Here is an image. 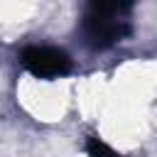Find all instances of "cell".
Masks as SVG:
<instances>
[{
  "mask_svg": "<svg viewBox=\"0 0 157 157\" xmlns=\"http://www.w3.org/2000/svg\"><path fill=\"white\" fill-rule=\"evenodd\" d=\"M135 0H86L83 5V37L93 49L120 44L132 32Z\"/></svg>",
  "mask_w": 157,
  "mask_h": 157,
  "instance_id": "1",
  "label": "cell"
},
{
  "mask_svg": "<svg viewBox=\"0 0 157 157\" xmlns=\"http://www.w3.org/2000/svg\"><path fill=\"white\" fill-rule=\"evenodd\" d=\"M20 64L34 78H47V81L49 78H61L71 71L69 54L56 49V47H47V44L25 47L22 54H20Z\"/></svg>",
  "mask_w": 157,
  "mask_h": 157,
  "instance_id": "2",
  "label": "cell"
},
{
  "mask_svg": "<svg viewBox=\"0 0 157 157\" xmlns=\"http://www.w3.org/2000/svg\"><path fill=\"white\" fill-rule=\"evenodd\" d=\"M86 152L88 155H113V150L108 145H103L98 137H91V142L86 145Z\"/></svg>",
  "mask_w": 157,
  "mask_h": 157,
  "instance_id": "3",
  "label": "cell"
}]
</instances>
